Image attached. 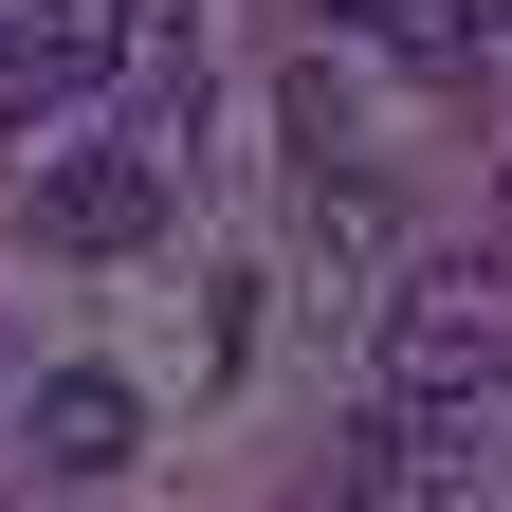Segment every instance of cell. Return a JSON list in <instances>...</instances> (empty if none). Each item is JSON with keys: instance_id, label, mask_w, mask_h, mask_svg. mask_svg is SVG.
Wrapping results in <instances>:
<instances>
[{"instance_id": "6da1fadb", "label": "cell", "mask_w": 512, "mask_h": 512, "mask_svg": "<svg viewBox=\"0 0 512 512\" xmlns=\"http://www.w3.org/2000/svg\"><path fill=\"white\" fill-rule=\"evenodd\" d=\"M512 384V256H421L384 293V403H494Z\"/></svg>"}, {"instance_id": "7a4b0ae2", "label": "cell", "mask_w": 512, "mask_h": 512, "mask_svg": "<svg viewBox=\"0 0 512 512\" xmlns=\"http://www.w3.org/2000/svg\"><path fill=\"white\" fill-rule=\"evenodd\" d=\"M458 494H476V403H366L311 476V512H458Z\"/></svg>"}, {"instance_id": "3957f363", "label": "cell", "mask_w": 512, "mask_h": 512, "mask_svg": "<svg viewBox=\"0 0 512 512\" xmlns=\"http://www.w3.org/2000/svg\"><path fill=\"white\" fill-rule=\"evenodd\" d=\"M147 220H165V147L147 128H55L37 147V238L55 256H128Z\"/></svg>"}, {"instance_id": "277c9868", "label": "cell", "mask_w": 512, "mask_h": 512, "mask_svg": "<svg viewBox=\"0 0 512 512\" xmlns=\"http://www.w3.org/2000/svg\"><path fill=\"white\" fill-rule=\"evenodd\" d=\"M110 74H128L110 0H19V19H0V128H74Z\"/></svg>"}, {"instance_id": "5b68a950", "label": "cell", "mask_w": 512, "mask_h": 512, "mask_svg": "<svg viewBox=\"0 0 512 512\" xmlns=\"http://www.w3.org/2000/svg\"><path fill=\"white\" fill-rule=\"evenodd\" d=\"M128 439H147V403H128L110 366H55L37 384V476H128Z\"/></svg>"}, {"instance_id": "8992f818", "label": "cell", "mask_w": 512, "mask_h": 512, "mask_svg": "<svg viewBox=\"0 0 512 512\" xmlns=\"http://www.w3.org/2000/svg\"><path fill=\"white\" fill-rule=\"evenodd\" d=\"M366 37H403V55H421V74H458V55H476V37H512V0H384V19H366Z\"/></svg>"}, {"instance_id": "52a82bcc", "label": "cell", "mask_w": 512, "mask_h": 512, "mask_svg": "<svg viewBox=\"0 0 512 512\" xmlns=\"http://www.w3.org/2000/svg\"><path fill=\"white\" fill-rule=\"evenodd\" d=\"M494 256H512V165H494Z\"/></svg>"}, {"instance_id": "ba28073f", "label": "cell", "mask_w": 512, "mask_h": 512, "mask_svg": "<svg viewBox=\"0 0 512 512\" xmlns=\"http://www.w3.org/2000/svg\"><path fill=\"white\" fill-rule=\"evenodd\" d=\"M348 19H384V0H348Z\"/></svg>"}]
</instances>
